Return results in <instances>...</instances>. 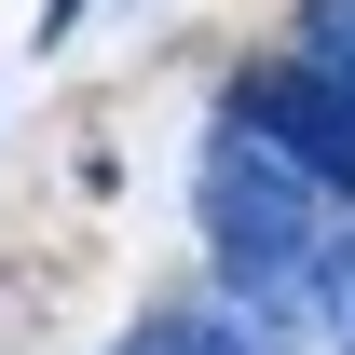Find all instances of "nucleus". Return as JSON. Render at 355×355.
<instances>
[{"mask_svg": "<svg viewBox=\"0 0 355 355\" xmlns=\"http://www.w3.org/2000/svg\"><path fill=\"white\" fill-rule=\"evenodd\" d=\"M232 123H260L273 150L314 178V191H355V96L328 83V69H246Z\"/></svg>", "mask_w": 355, "mask_h": 355, "instance_id": "f03ea898", "label": "nucleus"}, {"mask_svg": "<svg viewBox=\"0 0 355 355\" xmlns=\"http://www.w3.org/2000/svg\"><path fill=\"white\" fill-rule=\"evenodd\" d=\"M191 219L219 246L232 301L260 314H314V273H328V191H314L260 123H219L205 137V178H191Z\"/></svg>", "mask_w": 355, "mask_h": 355, "instance_id": "f257e3e1", "label": "nucleus"}, {"mask_svg": "<svg viewBox=\"0 0 355 355\" xmlns=\"http://www.w3.org/2000/svg\"><path fill=\"white\" fill-rule=\"evenodd\" d=\"M110 355H273L246 314H219V301H178V314H137Z\"/></svg>", "mask_w": 355, "mask_h": 355, "instance_id": "7ed1b4c3", "label": "nucleus"}, {"mask_svg": "<svg viewBox=\"0 0 355 355\" xmlns=\"http://www.w3.org/2000/svg\"><path fill=\"white\" fill-rule=\"evenodd\" d=\"M314 314H328V355H355V232H328V273H314Z\"/></svg>", "mask_w": 355, "mask_h": 355, "instance_id": "20e7f679", "label": "nucleus"}, {"mask_svg": "<svg viewBox=\"0 0 355 355\" xmlns=\"http://www.w3.org/2000/svg\"><path fill=\"white\" fill-rule=\"evenodd\" d=\"M83 14H96V0H42V42H69V28H83Z\"/></svg>", "mask_w": 355, "mask_h": 355, "instance_id": "39448f33", "label": "nucleus"}]
</instances>
